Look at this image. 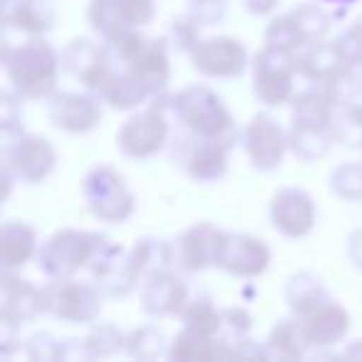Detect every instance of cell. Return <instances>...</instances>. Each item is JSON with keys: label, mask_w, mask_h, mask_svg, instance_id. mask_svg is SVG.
<instances>
[{"label": "cell", "mask_w": 362, "mask_h": 362, "mask_svg": "<svg viewBox=\"0 0 362 362\" xmlns=\"http://www.w3.org/2000/svg\"><path fill=\"white\" fill-rule=\"evenodd\" d=\"M360 85H362V72H360Z\"/></svg>", "instance_id": "cell-37"}, {"label": "cell", "mask_w": 362, "mask_h": 362, "mask_svg": "<svg viewBox=\"0 0 362 362\" xmlns=\"http://www.w3.org/2000/svg\"><path fill=\"white\" fill-rule=\"evenodd\" d=\"M223 238H226V233L216 231L211 223H202V226L189 228L174 246L176 261L187 268V271H202L206 266H218Z\"/></svg>", "instance_id": "cell-14"}, {"label": "cell", "mask_w": 362, "mask_h": 362, "mask_svg": "<svg viewBox=\"0 0 362 362\" xmlns=\"http://www.w3.org/2000/svg\"><path fill=\"white\" fill-rule=\"evenodd\" d=\"M42 310V291H35L28 281L8 278L3 286V317L6 322H28Z\"/></svg>", "instance_id": "cell-21"}, {"label": "cell", "mask_w": 362, "mask_h": 362, "mask_svg": "<svg viewBox=\"0 0 362 362\" xmlns=\"http://www.w3.org/2000/svg\"><path fill=\"white\" fill-rule=\"evenodd\" d=\"M6 70L13 87L25 100H37L52 92L57 80V55L47 42L30 40L21 47H6Z\"/></svg>", "instance_id": "cell-2"}, {"label": "cell", "mask_w": 362, "mask_h": 362, "mask_svg": "<svg viewBox=\"0 0 362 362\" xmlns=\"http://www.w3.org/2000/svg\"><path fill=\"white\" fill-rule=\"evenodd\" d=\"M268 261H271V251L263 241L253 236H228L223 238L221 258L218 266L223 271L233 273V276H258L266 271Z\"/></svg>", "instance_id": "cell-15"}, {"label": "cell", "mask_w": 362, "mask_h": 362, "mask_svg": "<svg viewBox=\"0 0 362 362\" xmlns=\"http://www.w3.org/2000/svg\"><path fill=\"white\" fill-rule=\"evenodd\" d=\"M8 164L16 169L18 179L23 181H40L55 166V151L50 141L42 136H23L18 144L8 151Z\"/></svg>", "instance_id": "cell-18"}, {"label": "cell", "mask_w": 362, "mask_h": 362, "mask_svg": "<svg viewBox=\"0 0 362 362\" xmlns=\"http://www.w3.org/2000/svg\"><path fill=\"white\" fill-rule=\"evenodd\" d=\"M327 28H330V21L320 8L303 6L271 23L266 33V45L286 52L310 47L315 42H322Z\"/></svg>", "instance_id": "cell-5"}, {"label": "cell", "mask_w": 362, "mask_h": 362, "mask_svg": "<svg viewBox=\"0 0 362 362\" xmlns=\"http://www.w3.org/2000/svg\"><path fill=\"white\" fill-rule=\"evenodd\" d=\"M166 136H169V124L164 112L149 107L122 127V132L117 134V144L132 159H146L164 146Z\"/></svg>", "instance_id": "cell-8"}, {"label": "cell", "mask_w": 362, "mask_h": 362, "mask_svg": "<svg viewBox=\"0 0 362 362\" xmlns=\"http://www.w3.org/2000/svg\"><path fill=\"white\" fill-rule=\"evenodd\" d=\"M62 65L75 77H80L87 87L95 90L107 70L105 47H97L95 42L85 40V37H82V40H72L70 45H67V50L62 52Z\"/></svg>", "instance_id": "cell-20"}, {"label": "cell", "mask_w": 362, "mask_h": 362, "mask_svg": "<svg viewBox=\"0 0 362 362\" xmlns=\"http://www.w3.org/2000/svg\"><path fill=\"white\" fill-rule=\"evenodd\" d=\"M52 8L47 0H16V6L6 3V23L23 33L40 35L52 28Z\"/></svg>", "instance_id": "cell-22"}, {"label": "cell", "mask_w": 362, "mask_h": 362, "mask_svg": "<svg viewBox=\"0 0 362 362\" xmlns=\"http://www.w3.org/2000/svg\"><path fill=\"white\" fill-rule=\"evenodd\" d=\"M271 221L281 233L291 238H300L310 233L315 223V206L310 197L300 189H283L273 197Z\"/></svg>", "instance_id": "cell-13"}, {"label": "cell", "mask_w": 362, "mask_h": 362, "mask_svg": "<svg viewBox=\"0 0 362 362\" xmlns=\"http://www.w3.org/2000/svg\"><path fill=\"white\" fill-rule=\"evenodd\" d=\"M216 355H221V350L211 340V335L192 330V327H187L181 335H176L174 345L169 350V357H184V360H197V357L204 360V357H216Z\"/></svg>", "instance_id": "cell-25"}, {"label": "cell", "mask_w": 362, "mask_h": 362, "mask_svg": "<svg viewBox=\"0 0 362 362\" xmlns=\"http://www.w3.org/2000/svg\"><path fill=\"white\" fill-rule=\"evenodd\" d=\"M288 300H291V308L298 313V315H308L315 308H320L325 300H330L325 293V288L320 286V281L308 273L303 276H296L291 283H288Z\"/></svg>", "instance_id": "cell-24"}, {"label": "cell", "mask_w": 362, "mask_h": 362, "mask_svg": "<svg viewBox=\"0 0 362 362\" xmlns=\"http://www.w3.org/2000/svg\"><path fill=\"white\" fill-rule=\"evenodd\" d=\"M300 330L305 335L308 345H332L347 332L350 317L337 303L325 300L308 315H300Z\"/></svg>", "instance_id": "cell-19"}, {"label": "cell", "mask_w": 362, "mask_h": 362, "mask_svg": "<svg viewBox=\"0 0 362 362\" xmlns=\"http://www.w3.org/2000/svg\"><path fill=\"white\" fill-rule=\"evenodd\" d=\"M171 37H174L179 50H192V47L199 45V42H194L197 40V25L189 21H176L171 25Z\"/></svg>", "instance_id": "cell-32"}, {"label": "cell", "mask_w": 362, "mask_h": 362, "mask_svg": "<svg viewBox=\"0 0 362 362\" xmlns=\"http://www.w3.org/2000/svg\"><path fill=\"white\" fill-rule=\"evenodd\" d=\"M50 119L57 129L65 132H90L100 124L102 112L95 100L77 92H60L50 100Z\"/></svg>", "instance_id": "cell-17"}, {"label": "cell", "mask_w": 362, "mask_h": 362, "mask_svg": "<svg viewBox=\"0 0 362 362\" xmlns=\"http://www.w3.org/2000/svg\"><path fill=\"white\" fill-rule=\"evenodd\" d=\"M296 72H300L298 60L286 50L266 47L256 57L253 67V92L268 107L286 105L291 97H296Z\"/></svg>", "instance_id": "cell-4"}, {"label": "cell", "mask_w": 362, "mask_h": 362, "mask_svg": "<svg viewBox=\"0 0 362 362\" xmlns=\"http://www.w3.org/2000/svg\"><path fill=\"white\" fill-rule=\"evenodd\" d=\"M325 3H352V0H325Z\"/></svg>", "instance_id": "cell-35"}, {"label": "cell", "mask_w": 362, "mask_h": 362, "mask_svg": "<svg viewBox=\"0 0 362 362\" xmlns=\"http://www.w3.org/2000/svg\"><path fill=\"white\" fill-rule=\"evenodd\" d=\"M221 320H223V315L211 305V300H206V298H197V300H192L189 305H184V322H187V327H192V330L214 335V332H218V327H221Z\"/></svg>", "instance_id": "cell-27"}, {"label": "cell", "mask_w": 362, "mask_h": 362, "mask_svg": "<svg viewBox=\"0 0 362 362\" xmlns=\"http://www.w3.org/2000/svg\"><path fill=\"white\" fill-rule=\"evenodd\" d=\"M335 45H337V50L342 52V57L347 60V65H352V67L362 65V16L357 18L355 25H352L340 40H335Z\"/></svg>", "instance_id": "cell-30"}, {"label": "cell", "mask_w": 362, "mask_h": 362, "mask_svg": "<svg viewBox=\"0 0 362 362\" xmlns=\"http://www.w3.org/2000/svg\"><path fill=\"white\" fill-rule=\"evenodd\" d=\"M124 335H122L117 327L112 325H102V327H95L90 332V337L85 340V347L90 355H112L117 352L122 345H124Z\"/></svg>", "instance_id": "cell-28"}, {"label": "cell", "mask_w": 362, "mask_h": 362, "mask_svg": "<svg viewBox=\"0 0 362 362\" xmlns=\"http://www.w3.org/2000/svg\"><path fill=\"white\" fill-rule=\"evenodd\" d=\"M87 16L95 30L112 37L149 23L154 18V3L151 0H92Z\"/></svg>", "instance_id": "cell-10"}, {"label": "cell", "mask_w": 362, "mask_h": 362, "mask_svg": "<svg viewBox=\"0 0 362 362\" xmlns=\"http://www.w3.org/2000/svg\"><path fill=\"white\" fill-rule=\"evenodd\" d=\"M211 3H221V0H211Z\"/></svg>", "instance_id": "cell-36"}, {"label": "cell", "mask_w": 362, "mask_h": 362, "mask_svg": "<svg viewBox=\"0 0 362 362\" xmlns=\"http://www.w3.org/2000/svg\"><path fill=\"white\" fill-rule=\"evenodd\" d=\"M226 146L216 141L202 139V136H181L174 144V161L187 169L192 179L216 181L226 174Z\"/></svg>", "instance_id": "cell-9"}, {"label": "cell", "mask_w": 362, "mask_h": 362, "mask_svg": "<svg viewBox=\"0 0 362 362\" xmlns=\"http://www.w3.org/2000/svg\"><path fill=\"white\" fill-rule=\"evenodd\" d=\"M42 310L67 322H92L102 310L100 293L67 278H57L42 291Z\"/></svg>", "instance_id": "cell-7"}, {"label": "cell", "mask_w": 362, "mask_h": 362, "mask_svg": "<svg viewBox=\"0 0 362 362\" xmlns=\"http://www.w3.org/2000/svg\"><path fill=\"white\" fill-rule=\"evenodd\" d=\"M105 243L107 238L100 233L67 228L47 238V243L40 248V266L52 278H70L82 266L95 263L97 256L107 248Z\"/></svg>", "instance_id": "cell-3"}, {"label": "cell", "mask_w": 362, "mask_h": 362, "mask_svg": "<svg viewBox=\"0 0 362 362\" xmlns=\"http://www.w3.org/2000/svg\"><path fill=\"white\" fill-rule=\"evenodd\" d=\"M332 192L342 199H362V166L345 164L332 174Z\"/></svg>", "instance_id": "cell-29"}, {"label": "cell", "mask_w": 362, "mask_h": 362, "mask_svg": "<svg viewBox=\"0 0 362 362\" xmlns=\"http://www.w3.org/2000/svg\"><path fill=\"white\" fill-rule=\"evenodd\" d=\"M141 300L149 315H174V313L184 310L187 305V286L181 278H176L169 271H154L149 273L144 283V291H141Z\"/></svg>", "instance_id": "cell-16"}, {"label": "cell", "mask_w": 362, "mask_h": 362, "mask_svg": "<svg viewBox=\"0 0 362 362\" xmlns=\"http://www.w3.org/2000/svg\"><path fill=\"white\" fill-rule=\"evenodd\" d=\"M243 3H246V8L253 16H266V13H271L276 8L278 0H243Z\"/></svg>", "instance_id": "cell-33"}, {"label": "cell", "mask_w": 362, "mask_h": 362, "mask_svg": "<svg viewBox=\"0 0 362 362\" xmlns=\"http://www.w3.org/2000/svg\"><path fill=\"white\" fill-rule=\"evenodd\" d=\"M85 199L90 211L102 221H124L134 209V197L124 184V176L110 166H95L85 179Z\"/></svg>", "instance_id": "cell-6"}, {"label": "cell", "mask_w": 362, "mask_h": 362, "mask_svg": "<svg viewBox=\"0 0 362 362\" xmlns=\"http://www.w3.org/2000/svg\"><path fill=\"white\" fill-rule=\"evenodd\" d=\"M3 266H23L35 251V231L23 221H8L3 226Z\"/></svg>", "instance_id": "cell-23"}, {"label": "cell", "mask_w": 362, "mask_h": 362, "mask_svg": "<svg viewBox=\"0 0 362 362\" xmlns=\"http://www.w3.org/2000/svg\"><path fill=\"white\" fill-rule=\"evenodd\" d=\"M268 345H271L273 352L281 355V357H300L303 350L308 347V340L300 330V322L283 320L276 325V330H273Z\"/></svg>", "instance_id": "cell-26"}, {"label": "cell", "mask_w": 362, "mask_h": 362, "mask_svg": "<svg viewBox=\"0 0 362 362\" xmlns=\"http://www.w3.org/2000/svg\"><path fill=\"white\" fill-rule=\"evenodd\" d=\"M243 144H246L248 159L253 161L256 169L271 171L281 166L283 151H286V139L278 127V122L268 115H258L248 122L243 132Z\"/></svg>", "instance_id": "cell-11"}, {"label": "cell", "mask_w": 362, "mask_h": 362, "mask_svg": "<svg viewBox=\"0 0 362 362\" xmlns=\"http://www.w3.org/2000/svg\"><path fill=\"white\" fill-rule=\"evenodd\" d=\"M174 115L194 136L216 141L226 149H231L238 139V129L221 97L214 95L209 87L194 85L179 92L174 100Z\"/></svg>", "instance_id": "cell-1"}, {"label": "cell", "mask_w": 362, "mask_h": 362, "mask_svg": "<svg viewBox=\"0 0 362 362\" xmlns=\"http://www.w3.org/2000/svg\"><path fill=\"white\" fill-rule=\"evenodd\" d=\"M161 340H164L161 330H156V327H141V330H136L127 342H141V347H132L129 352L134 357H144V352H146L144 347H151V350H154V355H159V352H161Z\"/></svg>", "instance_id": "cell-31"}, {"label": "cell", "mask_w": 362, "mask_h": 362, "mask_svg": "<svg viewBox=\"0 0 362 362\" xmlns=\"http://www.w3.org/2000/svg\"><path fill=\"white\" fill-rule=\"evenodd\" d=\"M194 67L209 77H236L246 70V47L233 37H211L194 47Z\"/></svg>", "instance_id": "cell-12"}, {"label": "cell", "mask_w": 362, "mask_h": 362, "mask_svg": "<svg viewBox=\"0 0 362 362\" xmlns=\"http://www.w3.org/2000/svg\"><path fill=\"white\" fill-rule=\"evenodd\" d=\"M350 258L362 268V231L350 238Z\"/></svg>", "instance_id": "cell-34"}]
</instances>
